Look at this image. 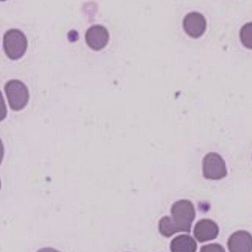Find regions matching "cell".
I'll return each instance as SVG.
<instances>
[{"label": "cell", "instance_id": "6da1fadb", "mask_svg": "<svg viewBox=\"0 0 252 252\" xmlns=\"http://www.w3.org/2000/svg\"><path fill=\"white\" fill-rule=\"evenodd\" d=\"M172 217L165 216L160 220V233L170 238L178 232H191L192 222L195 220V210L189 200H180L173 204L171 209Z\"/></svg>", "mask_w": 252, "mask_h": 252}, {"label": "cell", "instance_id": "7a4b0ae2", "mask_svg": "<svg viewBox=\"0 0 252 252\" xmlns=\"http://www.w3.org/2000/svg\"><path fill=\"white\" fill-rule=\"evenodd\" d=\"M3 47L6 56L11 60H18L25 55L28 40L25 34L17 29L9 30L3 38Z\"/></svg>", "mask_w": 252, "mask_h": 252}, {"label": "cell", "instance_id": "3957f363", "mask_svg": "<svg viewBox=\"0 0 252 252\" xmlns=\"http://www.w3.org/2000/svg\"><path fill=\"white\" fill-rule=\"evenodd\" d=\"M4 91L12 110H22L29 101V92L22 81L18 80L9 81L5 84Z\"/></svg>", "mask_w": 252, "mask_h": 252}, {"label": "cell", "instance_id": "277c9868", "mask_svg": "<svg viewBox=\"0 0 252 252\" xmlns=\"http://www.w3.org/2000/svg\"><path fill=\"white\" fill-rule=\"evenodd\" d=\"M203 175L210 180H220L227 175L226 163L217 153H209L203 160Z\"/></svg>", "mask_w": 252, "mask_h": 252}, {"label": "cell", "instance_id": "5b68a950", "mask_svg": "<svg viewBox=\"0 0 252 252\" xmlns=\"http://www.w3.org/2000/svg\"><path fill=\"white\" fill-rule=\"evenodd\" d=\"M109 39V32L106 28L102 25H93L86 32V42L95 51H99L105 48Z\"/></svg>", "mask_w": 252, "mask_h": 252}, {"label": "cell", "instance_id": "8992f818", "mask_svg": "<svg viewBox=\"0 0 252 252\" xmlns=\"http://www.w3.org/2000/svg\"><path fill=\"white\" fill-rule=\"evenodd\" d=\"M207 20L201 13L192 12L185 16L183 29L187 35L193 38H198L205 32Z\"/></svg>", "mask_w": 252, "mask_h": 252}, {"label": "cell", "instance_id": "52a82bcc", "mask_svg": "<svg viewBox=\"0 0 252 252\" xmlns=\"http://www.w3.org/2000/svg\"><path fill=\"white\" fill-rule=\"evenodd\" d=\"M218 234V226L210 219L199 220L194 228V235L200 243L216 239Z\"/></svg>", "mask_w": 252, "mask_h": 252}, {"label": "cell", "instance_id": "ba28073f", "mask_svg": "<svg viewBox=\"0 0 252 252\" xmlns=\"http://www.w3.org/2000/svg\"><path fill=\"white\" fill-rule=\"evenodd\" d=\"M230 252H252V235L246 231H238L231 235L228 241Z\"/></svg>", "mask_w": 252, "mask_h": 252}, {"label": "cell", "instance_id": "9c48e42d", "mask_svg": "<svg viewBox=\"0 0 252 252\" xmlns=\"http://www.w3.org/2000/svg\"><path fill=\"white\" fill-rule=\"evenodd\" d=\"M197 243L187 235H179L172 241L170 249L172 252H196Z\"/></svg>", "mask_w": 252, "mask_h": 252}, {"label": "cell", "instance_id": "30bf717a", "mask_svg": "<svg viewBox=\"0 0 252 252\" xmlns=\"http://www.w3.org/2000/svg\"><path fill=\"white\" fill-rule=\"evenodd\" d=\"M241 38L246 47L252 48V23L247 24L242 28Z\"/></svg>", "mask_w": 252, "mask_h": 252}, {"label": "cell", "instance_id": "8fae6325", "mask_svg": "<svg viewBox=\"0 0 252 252\" xmlns=\"http://www.w3.org/2000/svg\"><path fill=\"white\" fill-rule=\"evenodd\" d=\"M200 252H226V251L220 244H212L203 247Z\"/></svg>", "mask_w": 252, "mask_h": 252}, {"label": "cell", "instance_id": "7c38bea8", "mask_svg": "<svg viewBox=\"0 0 252 252\" xmlns=\"http://www.w3.org/2000/svg\"><path fill=\"white\" fill-rule=\"evenodd\" d=\"M7 116V108L4 103V97L0 91V122L4 121Z\"/></svg>", "mask_w": 252, "mask_h": 252}, {"label": "cell", "instance_id": "4fadbf2b", "mask_svg": "<svg viewBox=\"0 0 252 252\" xmlns=\"http://www.w3.org/2000/svg\"><path fill=\"white\" fill-rule=\"evenodd\" d=\"M4 153V145H3L2 142H1V139H0V164H1V161H2Z\"/></svg>", "mask_w": 252, "mask_h": 252}, {"label": "cell", "instance_id": "5bb4252c", "mask_svg": "<svg viewBox=\"0 0 252 252\" xmlns=\"http://www.w3.org/2000/svg\"><path fill=\"white\" fill-rule=\"evenodd\" d=\"M0 188H1V181H0Z\"/></svg>", "mask_w": 252, "mask_h": 252}, {"label": "cell", "instance_id": "9a60e30c", "mask_svg": "<svg viewBox=\"0 0 252 252\" xmlns=\"http://www.w3.org/2000/svg\"><path fill=\"white\" fill-rule=\"evenodd\" d=\"M0 1H6V0H0Z\"/></svg>", "mask_w": 252, "mask_h": 252}]
</instances>
